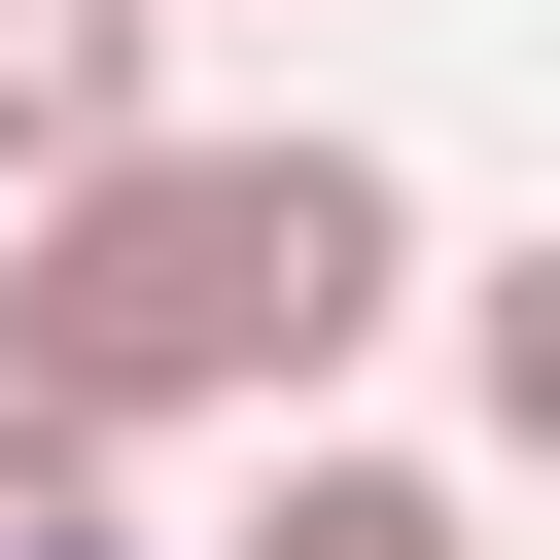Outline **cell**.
<instances>
[{
    "label": "cell",
    "instance_id": "1",
    "mask_svg": "<svg viewBox=\"0 0 560 560\" xmlns=\"http://www.w3.org/2000/svg\"><path fill=\"white\" fill-rule=\"evenodd\" d=\"M420 280H455L420 175L315 140V105H280V140H105V175L0 210V385H35L70 455H140V420H315Z\"/></svg>",
    "mask_w": 560,
    "mask_h": 560
},
{
    "label": "cell",
    "instance_id": "2",
    "mask_svg": "<svg viewBox=\"0 0 560 560\" xmlns=\"http://www.w3.org/2000/svg\"><path fill=\"white\" fill-rule=\"evenodd\" d=\"M105 140H175V0H0V210Z\"/></svg>",
    "mask_w": 560,
    "mask_h": 560
},
{
    "label": "cell",
    "instance_id": "3",
    "mask_svg": "<svg viewBox=\"0 0 560 560\" xmlns=\"http://www.w3.org/2000/svg\"><path fill=\"white\" fill-rule=\"evenodd\" d=\"M245 560H490V490H455V455H280Z\"/></svg>",
    "mask_w": 560,
    "mask_h": 560
},
{
    "label": "cell",
    "instance_id": "4",
    "mask_svg": "<svg viewBox=\"0 0 560 560\" xmlns=\"http://www.w3.org/2000/svg\"><path fill=\"white\" fill-rule=\"evenodd\" d=\"M0 525H105V455H70V420H35V385H0Z\"/></svg>",
    "mask_w": 560,
    "mask_h": 560
},
{
    "label": "cell",
    "instance_id": "5",
    "mask_svg": "<svg viewBox=\"0 0 560 560\" xmlns=\"http://www.w3.org/2000/svg\"><path fill=\"white\" fill-rule=\"evenodd\" d=\"M0 560H140V525H0Z\"/></svg>",
    "mask_w": 560,
    "mask_h": 560
}]
</instances>
